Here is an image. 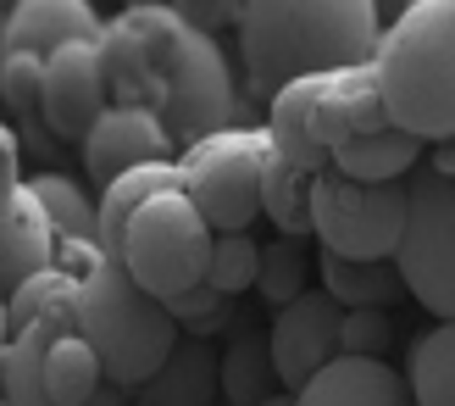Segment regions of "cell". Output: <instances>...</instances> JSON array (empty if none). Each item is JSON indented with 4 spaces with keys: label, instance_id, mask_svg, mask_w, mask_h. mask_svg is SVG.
<instances>
[{
    "label": "cell",
    "instance_id": "4",
    "mask_svg": "<svg viewBox=\"0 0 455 406\" xmlns=\"http://www.w3.org/2000/svg\"><path fill=\"white\" fill-rule=\"evenodd\" d=\"M78 334L100 351L106 378L123 390H140L184 340L167 301H156L123 256H100V267L78 284Z\"/></svg>",
    "mask_w": 455,
    "mask_h": 406
},
{
    "label": "cell",
    "instance_id": "25",
    "mask_svg": "<svg viewBox=\"0 0 455 406\" xmlns=\"http://www.w3.org/2000/svg\"><path fill=\"white\" fill-rule=\"evenodd\" d=\"M0 89H6L12 128L44 123V61L39 56H6V67H0Z\"/></svg>",
    "mask_w": 455,
    "mask_h": 406
},
{
    "label": "cell",
    "instance_id": "20",
    "mask_svg": "<svg viewBox=\"0 0 455 406\" xmlns=\"http://www.w3.org/2000/svg\"><path fill=\"white\" fill-rule=\"evenodd\" d=\"M417 406H455V323L422 329L411 345V368H405Z\"/></svg>",
    "mask_w": 455,
    "mask_h": 406
},
{
    "label": "cell",
    "instance_id": "29",
    "mask_svg": "<svg viewBox=\"0 0 455 406\" xmlns=\"http://www.w3.org/2000/svg\"><path fill=\"white\" fill-rule=\"evenodd\" d=\"M261 406H294V395H272V401H261Z\"/></svg>",
    "mask_w": 455,
    "mask_h": 406
},
{
    "label": "cell",
    "instance_id": "17",
    "mask_svg": "<svg viewBox=\"0 0 455 406\" xmlns=\"http://www.w3.org/2000/svg\"><path fill=\"white\" fill-rule=\"evenodd\" d=\"M323 289L345 312H389L395 301L411 296L400 262H345V256H323Z\"/></svg>",
    "mask_w": 455,
    "mask_h": 406
},
{
    "label": "cell",
    "instance_id": "15",
    "mask_svg": "<svg viewBox=\"0 0 455 406\" xmlns=\"http://www.w3.org/2000/svg\"><path fill=\"white\" fill-rule=\"evenodd\" d=\"M294 406H417V395L378 356H339L294 395Z\"/></svg>",
    "mask_w": 455,
    "mask_h": 406
},
{
    "label": "cell",
    "instance_id": "9",
    "mask_svg": "<svg viewBox=\"0 0 455 406\" xmlns=\"http://www.w3.org/2000/svg\"><path fill=\"white\" fill-rule=\"evenodd\" d=\"M345 356V306L328 289H306L294 306L272 318V362L289 395H300L323 368Z\"/></svg>",
    "mask_w": 455,
    "mask_h": 406
},
{
    "label": "cell",
    "instance_id": "11",
    "mask_svg": "<svg viewBox=\"0 0 455 406\" xmlns=\"http://www.w3.org/2000/svg\"><path fill=\"white\" fill-rule=\"evenodd\" d=\"M172 140H167V128L156 111H133V106H111L106 118L95 123V134L78 145L84 156V167L89 178H95L100 190H111L123 173L133 167H150V162H172Z\"/></svg>",
    "mask_w": 455,
    "mask_h": 406
},
{
    "label": "cell",
    "instance_id": "13",
    "mask_svg": "<svg viewBox=\"0 0 455 406\" xmlns=\"http://www.w3.org/2000/svg\"><path fill=\"white\" fill-rule=\"evenodd\" d=\"M56 245L61 234L28 184L0 195V273H6V296L22 289L34 273H44V267H56Z\"/></svg>",
    "mask_w": 455,
    "mask_h": 406
},
{
    "label": "cell",
    "instance_id": "3",
    "mask_svg": "<svg viewBox=\"0 0 455 406\" xmlns=\"http://www.w3.org/2000/svg\"><path fill=\"white\" fill-rule=\"evenodd\" d=\"M378 84L395 128L455 145V0H417L383 28Z\"/></svg>",
    "mask_w": 455,
    "mask_h": 406
},
{
    "label": "cell",
    "instance_id": "6",
    "mask_svg": "<svg viewBox=\"0 0 455 406\" xmlns=\"http://www.w3.org/2000/svg\"><path fill=\"white\" fill-rule=\"evenodd\" d=\"M311 217L328 256L345 262H395L411 229V178L405 184H355L339 167L316 173Z\"/></svg>",
    "mask_w": 455,
    "mask_h": 406
},
{
    "label": "cell",
    "instance_id": "14",
    "mask_svg": "<svg viewBox=\"0 0 455 406\" xmlns=\"http://www.w3.org/2000/svg\"><path fill=\"white\" fill-rule=\"evenodd\" d=\"M217 395H222V351L200 334H184L167 362L133 390V406H212Z\"/></svg>",
    "mask_w": 455,
    "mask_h": 406
},
{
    "label": "cell",
    "instance_id": "8",
    "mask_svg": "<svg viewBox=\"0 0 455 406\" xmlns=\"http://www.w3.org/2000/svg\"><path fill=\"white\" fill-rule=\"evenodd\" d=\"M395 262L411 296L439 323H455V178H439L434 167L411 173V229Z\"/></svg>",
    "mask_w": 455,
    "mask_h": 406
},
{
    "label": "cell",
    "instance_id": "7",
    "mask_svg": "<svg viewBox=\"0 0 455 406\" xmlns=\"http://www.w3.org/2000/svg\"><path fill=\"white\" fill-rule=\"evenodd\" d=\"M267 128H228L212 134L206 145L178 156L184 167V195L195 200L217 234H250V223L261 212V178L272 162Z\"/></svg>",
    "mask_w": 455,
    "mask_h": 406
},
{
    "label": "cell",
    "instance_id": "22",
    "mask_svg": "<svg viewBox=\"0 0 455 406\" xmlns=\"http://www.w3.org/2000/svg\"><path fill=\"white\" fill-rule=\"evenodd\" d=\"M28 190L39 195V207L51 212V223H56L61 240H95V245H100V207L73 184V178H61V173H34Z\"/></svg>",
    "mask_w": 455,
    "mask_h": 406
},
{
    "label": "cell",
    "instance_id": "1",
    "mask_svg": "<svg viewBox=\"0 0 455 406\" xmlns=\"http://www.w3.org/2000/svg\"><path fill=\"white\" fill-rule=\"evenodd\" d=\"M234 28L250 95H261L267 106L289 84L367 67L383 51L378 6L367 0H256V6H239Z\"/></svg>",
    "mask_w": 455,
    "mask_h": 406
},
{
    "label": "cell",
    "instance_id": "26",
    "mask_svg": "<svg viewBox=\"0 0 455 406\" xmlns=\"http://www.w3.org/2000/svg\"><path fill=\"white\" fill-rule=\"evenodd\" d=\"M261 273V245L250 234H217V251H212V289H222V296H239V289H250Z\"/></svg>",
    "mask_w": 455,
    "mask_h": 406
},
{
    "label": "cell",
    "instance_id": "27",
    "mask_svg": "<svg viewBox=\"0 0 455 406\" xmlns=\"http://www.w3.org/2000/svg\"><path fill=\"white\" fill-rule=\"evenodd\" d=\"M395 340V318L389 312H345V356H378Z\"/></svg>",
    "mask_w": 455,
    "mask_h": 406
},
{
    "label": "cell",
    "instance_id": "18",
    "mask_svg": "<svg viewBox=\"0 0 455 406\" xmlns=\"http://www.w3.org/2000/svg\"><path fill=\"white\" fill-rule=\"evenodd\" d=\"M417 162H422V140L405 128H383V134H367V140H350L333 156V167L345 178H355V184H405V173H417Z\"/></svg>",
    "mask_w": 455,
    "mask_h": 406
},
{
    "label": "cell",
    "instance_id": "24",
    "mask_svg": "<svg viewBox=\"0 0 455 406\" xmlns=\"http://www.w3.org/2000/svg\"><path fill=\"white\" fill-rule=\"evenodd\" d=\"M256 289L272 301V306H294L306 296V256H300V245L294 240H278V245H267L261 251V273H256Z\"/></svg>",
    "mask_w": 455,
    "mask_h": 406
},
{
    "label": "cell",
    "instance_id": "2",
    "mask_svg": "<svg viewBox=\"0 0 455 406\" xmlns=\"http://www.w3.org/2000/svg\"><path fill=\"white\" fill-rule=\"evenodd\" d=\"M128 22L140 28L150 51V78H156V118L178 150L206 145L212 134L239 128V89L222 61L217 34L189 28L178 6H128Z\"/></svg>",
    "mask_w": 455,
    "mask_h": 406
},
{
    "label": "cell",
    "instance_id": "21",
    "mask_svg": "<svg viewBox=\"0 0 455 406\" xmlns=\"http://www.w3.org/2000/svg\"><path fill=\"white\" fill-rule=\"evenodd\" d=\"M311 184H316V178L294 173L289 162H278V156L267 162V178H261V212L283 229V240L316 234V217H311Z\"/></svg>",
    "mask_w": 455,
    "mask_h": 406
},
{
    "label": "cell",
    "instance_id": "10",
    "mask_svg": "<svg viewBox=\"0 0 455 406\" xmlns=\"http://www.w3.org/2000/svg\"><path fill=\"white\" fill-rule=\"evenodd\" d=\"M111 111L100 45H67L61 56L44 61V134L61 145H84L95 123Z\"/></svg>",
    "mask_w": 455,
    "mask_h": 406
},
{
    "label": "cell",
    "instance_id": "28",
    "mask_svg": "<svg viewBox=\"0 0 455 406\" xmlns=\"http://www.w3.org/2000/svg\"><path fill=\"white\" fill-rule=\"evenodd\" d=\"M167 312H172L178 323H200V329H217V323H228V296H222V289H212V284H200V289H189V296L167 301Z\"/></svg>",
    "mask_w": 455,
    "mask_h": 406
},
{
    "label": "cell",
    "instance_id": "23",
    "mask_svg": "<svg viewBox=\"0 0 455 406\" xmlns=\"http://www.w3.org/2000/svg\"><path fill=\"white\" fill-rule=\"evenodd\" d=\"M61 312H78V279H67L61 267H44L22 289L6 296V334H22L39 318H61Z\"/></svg>",
    "mask_w": 455,
    "mask_h": 406
},
{
    "label": "cell",
    "instance_id": "19",
    "mask_svg": "<svg viewBox=\"0 0 455 406\" xmlns=\"http://www.w3.org/2000/svg\"><path fill=\"white\" fill-rule=\"evenodd\" d=\"M106 390V362L84 334H61L44 356V395L56 406H89Z\"/></svg>",
    "mask_w": 455,
    "mask_h": 406
},
{
    "label": "cell",
    "instance_id": "5",
    "mask_svg": "<svg viewBox=\"0 0 455 406\" xmlns=\"http://www.w3.org/2000/svg\"><path fill=\"white\" fill-rule=\"evenodd\" d=\"M212 251H217V229L206 223V212L184 190H167L128 223L123 262L156 301H178L212 279Z\"/></svg>",
    "mask_w": 455,
    "mask_h": 406
},
{
    "label": "cell",
    "instance_id": "12",
    "mask_svg": "<svg viewBox=\"0 0 455 406\" xmlns=\"http://www.w3.org/2000/svg\"><path fill=\"white\" fill-rule=\"evenodd\" d=\"M106 22L95 17V6H84V0H17L6 12V56H39L51 61L61 56L67 45H95Z\"/></svg>",
    "mask_w": 455,
    "mask_h": 406
},
{
    "label": "cell",
    "instance_id": "16",
    "mask_svg": "<svg viewBox=\"0 0 455 406\" xmlns=\"http://www.w3.org/2000/svg\"><path fill=\"white\" fill-rule=\"evenodd\" d=\"M278 362H272V329L234 323L222 345V401L228 406H261L278 395Z\"/></svg>",
    "mask_w": 455,
    "mask_h": 406
}]
</instances>
